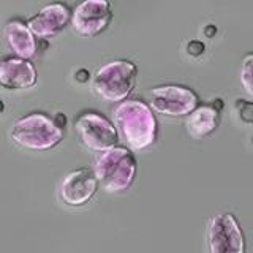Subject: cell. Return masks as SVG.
<instances>
[{"instance_id": "8", "label": "cell", "mask_w": 253, "mask_h": 253, "mask_svg": "<svg viewBox=\"0 0 253 253\" xmlns=\"http://www.w3.org/2000/svg\"><path fill=\"white\" fill-rule=\"evenodd\" d=\"M114 18L108 0H83L71 10L70 26L79 37L90 38L105 32Z\"/></svg>"}, {"instance_id": "7", "label": "cell", "mask_w": 253, "mask_h": 253, "mask_svg": "<svg viewBox=\"0 0 253 253\" xmlns=\"http://www.w3.org/2000/svg\"><path fill=\"white\" fill-rule=\"evenodd\" d=\"M198 95L185 85L165 84L150 89L149 106L158 114L168 117L188 116L198 106Z\"/></svg>"}, {"instance_id": "12", "label": "cell", "mask_w": 253, "mask_h": 253, "mask_svg": "<svg viewBox=\"0 0 253 253\" xmlns=\"http://www.w3.org/2000/svg\"><path fill=\"white\" fill-rule=\"evenodd\" d=\"M3 40L14 57L30 60L37 54V38L30 32L27 21L8 19L3 26Z\"/></svg>"}, {"instance_id": "9", "label": "cell", "mask_w": 253, "mask_h": 253, "mask_svg": "<svg viewBox=\"0 0 253 253\" xmlns=\"http://www.w3.org/2000/svg\"><path fill=\"white\" fill-rule=\"evenodd\" d=\"M98 187L100 184L92 168L83 166V168L70 171L62 177L57 187V195L63 204L70 208H81L95 196Z\"/></svg>"}, {"instance_id": "14", "label": "cell", "mask_w": 253, "mask_h": 253, "mask_svg": "<svg viewBox=\"0 0 253 253\" xmlns=\"http://www.w3.org/2000/svg\"><path fill=\"white\" fill-rule=\"evenodd\" d=\"M239 76H241V84L244 87L245 93H247L250 98H253V52L244 55V59L241 62Z\"/></svg>"}, {"instance_id": "3", "label": "cell", "mask_w": 253, "mask_h": 253, "mask_svg": "<svg viewBox=\"0 0 253 253\" xmlns=\"http://www.w3.org/2000/svg\"><path fill=\"white\" fill-rule=\"evenodd\" d=\"M138 79L136 63L126 59L109 60L100 65L90 78V90L106 103H121L128 98Z\"/></svg>"}, {"instance_id": "13", "label": "cell", "mask_w": 253, "mask_h": 253, "mask_svg": "<svg viewBox=\"0 0 253 253\" xmlns=\"http://www.w3.org/2000/svg\"><path fill=\"white\" fill-rule=\"evenodd\" d=\"M220 113L213 105H198L185 117V130L193 139H201L217 130Z\"/></svg>"}, {"instance_id": "4", "label": "cell", "mask_w": 253, "mask_h": 253, "mask_svg": "<svg viewBox=\"0 0 253 253\" xmlns=\"http://www.w3.org/2000/svg\"><path fill=\"white\" fill-rule=\"evenodd\" d=\"M92 171L105 192L121 193L136 177V157L128 147L114 146L95 157Z\"/></svg>"}, {"instance_id": "10", "label": "cell", "mask_w": 253, "mask_h": 253, "mask_svg": "<svg viewBox=\"0 0 253 253\" xmlns=\"http://www.w3.org/2000/svg\"><path fill=\"white\" fill-rule=\"evenodd\" d=\"M71 21V10L62 2H52L42 6L27 19V26L35 38H52L59 35Z\"/></svg>"}, {"instance_id": "5", "label": "cell", "mask_w": 253, "mask_h": 253, "mask_svg": "<svg viewBox=\"0 0 253 253\" xmlns=\"http://www.w3.org/2000/svg\"><path fill=\"white\" fill-rule=\"evenodd\" d=\"M73 128L79 144L92 152H105L117 146L119 134L114 124L98 111H84L78 114Z\"/></svg>"}, {"instance_id": "2", "label": "cell", "mask_w": 253, "mask_h": 253, "mask_svg": "<svg viewBox=\"0 0 253 253\" xmlns=\"http://www.w3.org/2000/svg\"><path fill=\"white\" fill-rule=\"evenodd\" d=\"M10 139L26 150H51L63 141V125L54 116L34 111L18 117L10 125Z\"/></svg>"}, {"instance_id": "6", "label": "cell", "mask_w": 253, "mask_h": 253, "mask_svg": "<svg viewBox=\"0 0 253 253\" xmlns=\"http://www.w3.org/2000/svg\"><path fill=\"white\" fill-rule=\"evenodd\" d=\"M209 253H245V237L241 225L231 213H217L206 226Z\"/></svg>"}, {"instance_id": "1", "label": "cell", "mask_w": 253, "mask_h": 253, "mask_svg": "<svg viewBox=\"0 0 253 253\" xmlns=\"http://www.w3.org/2000/svg\"><path fill=\"white\" fill-rule=\"evenodd\" d=\"M113 124L119 138L133 150H146L157 139V119L146 101L126 98L113 109Z\"/></svg>"}, {"instance_id": "11", "label": "cell", "mask_w": 253, "mask_h": 253, "mask_svg": "<svg viewBox=\"0 0 253 253\" xmlns=\"http://www.w3.org/2000/svg\"><path fill=\"white\" fill-rule=\"evenodd\" d=\"M38 81L37 70L30 60H24L14 55L0 59V85L6 90H27Z\"/></svg>"}]
</instances>
